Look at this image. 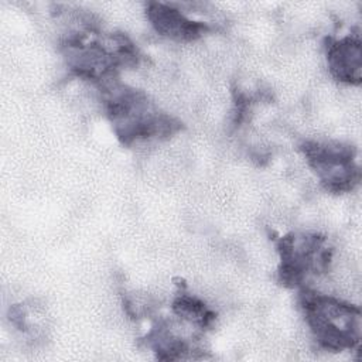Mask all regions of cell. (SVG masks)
Wrapping results in <instances>:
<instances>
[{
  "label": "cell",
  "mask_w": 362,
  "mask_h": 362,
  "mask_svg": "<svg viewBox=\"0 0 362 362\" xmlns=\"http://www.w3.org/2000/svg\"><path fill=\"white\" fill-rule=\"evenodd\" d=\"M303 150L308 165L328 191L345 192L358 184L359 167L354 158L355 153L349 146L308 141Z\"/></svg>",
  "instance_id": "3957f363"
},
{
  "label": "cell",
  "mask_w": 362,
  "mask_h": 362,
  "mask_svg": "<svg viewBox=\"0 0 362 362\" xmlns=\"http://www.w3.org/2000/svg\"><path fill=\"white\" fill-rule=\"evenodd\" d=\"M173 310L182 322L195 328H206L215 318L204 301L188 294L177 297L173 303Z\"/></svg>",
  "instance_id": "8992f818"
},
{
  "label": "cell",
  "mask_w": 362,
  "mask_h": 362,
  "mask_svg": "<svg viewBox=\"0 0 362 362\" xmlns=\"http://www.w3.org/2000/svg\"><path fill=\"white\" fill-rule=\"evenodd\" d=\"M301 308L315 341L329 351L354 349L361 339V311L337 297L304 290Z\"/></svg>",
  "instance_id": "6da1fadb"
},
{
  "label": "cell",
  "mask_w": 362,
  "mask_h": 362,
  "mask_svg": "<svg viewBox=\"0 0 362 362\" xmlns=\"http://www.w3.org/2000/svg\"><path fill=\"white\" fill-rule=\"evenodd\" d=\"M147 18L158 34L177 41L195 40L206 30L204 23L187 17L180 8L165 3L147 4Z\"/></svg>",
  "instance_id": "5b68a950"
},
{
  "label": "cell",
  "mask_w": 362,
  "mask_h": 362,
  "mask_svg": "<svg viewBox=\"0 0 362 362\" xmlns=\"http://www.w3.org/2000/svg\"><path fill=\"white\" fill-rule=\"evenodd\" d=\"M280 276L291 286H303L311 277L328 272L332 250L327 239L315 233H291L280 240Z\"/></svg>",
  "instance_id": "7a4b0ae2"
},
{
  "label": "cell",
  "mask_w": 362,
  "mask_h": 362,
  "mask_svg": "<svg viewBox=\"0 0 362 362\" xmlns=\"http://www.w3.org/2000/svg\"><path fill=\"white\" fill-rule=\"evenodd\" d=\"M327 64L331 75L344 83L358 85L362 79V45L358 35H345L327 47Z\"/></svg>",
  "instance_id": "277c9868"
}]
</instances>
